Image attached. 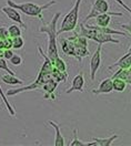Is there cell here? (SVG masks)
Masks as SVG:
<instances>
[{
  "mask_svg": "<svg viewBox=\"0 0 131 146\" xmlns=\"http://www.w3.org/2000/svg\"><path fill=\"white\" fill-rule=\"evenodd\" d=\"M61 16V12H56L55 16L52 17V20L50 23H43L42 26H40L38 29L39 33H46L48 36V46H47V52L48 58L51 60V62L53 63V61L59 56L58 53V46H57V38H58V29H57V25H58V20Z\"/></svg>",
  "mask_w": 131,
  "mask_h": 146,
  "instance_id": "1",
  "label": "cell"
},
{
  "mask_svg": "<svg viewBox=\"0 0 131 146\" xmlns=\"http://www.w3.org/2000/svg\"><path fill=\"white\" fill-rule=\"evenodd\" d=\"M56 0H50L49 2L45 3V5H38L35 2H21V3H17L13 0H7V5L10 7H13L16 9H18L20 12L25 13L28 17H32V18H39L41 21H43V11L49 9L51 6L56 5Z\"/></svg>",
  "mask_w": 131,
  "mask_h": 146,
  "instance_id": "2",
  "label": "cell"
},
{
  "mask_svg": "<svg viewBox=\"0 0 131 146\" xmlns=\"http://www.w3.org/2000/svg\"><path fill=\"white\" fill-rule=\"evenodd\" d=\"M80 36H84L89 40H94V42L97 43H114V44H120V40L113 38L112 35H109V33H104L100 30H97L94 28L89 27L88 26H84V22L80 23V32H79Z\"/></svg>",
  "mask_w": 131,
  "mask_h": 146,
  "instance_id": "3",
  "label": "cell"
},
{
  "mask_svg": "<svg viewBox=\"0 0 131 146\" xmlns=\"http://www.w3.org/2000/svg\"><path fill=\"white\" fill-rule=\"evenodd\" d=\"M82 0H76L74 3V7L70 9V11L62 19L61 26L58 29V36L63 33V32H69V31H75L76 27L78 25V19H79V10H80V5Z\"/></svg>",
  "mask_w": 131,
  "mask_h": 146,
  "instance_id": "4",
  "label": "cell"
},
{
  "mask_svg": "<svg viewBox=\"0 0 131 146\" xmlns=\"http://www.w3.org/2000/svg\"><path fill=\"white\" fill-rule=\"evenodd\" d=\"M50 79H52L51 73L46 72V71H43L42 69H40V71H39V73H38L37 79H36V81H35V82L30 83L29 85H25V86H22V85H21V86L18 88V89L7 90L6 95H7V96H13V95L19 94V93H21V92L31 91V90H37V89H40V88H42V85L47 82V81H49Z\"/></svg>",
  "mask_w": 131,
  "mask_h": 146,
  "instance_id": "5",
  "label": "cell"
},
{
  "mask_svg": "<svg viewBox=\"0 0 131 146\" xmlns=\"http://www.w3.org/2000/svg\"><path fill=\"white\" fill-rule=\"evenodd\" d=\"M109 2L108 0H94V3H92V7L91 10L89 12V15L84 19V23H86L88 20L90 19H94L97 16L101 15V13H106V12H109Z\"/></svg>",
  "mask_w": 131,
  "mask_h": 146,
  "instance_id": "6",
  "label": "cell"
},
{
  "mask_svg": "<svg viewBox=\"0 0 131 146\" xmlns=\"http://www.w3.org/2000/svg\"><path fill=\"white\" fill-rule=\"evenodd\" d=\"M102 46L101 43H98V48L94 51L91 59H90V79L91 81H94L96 79V74L99 71L100 66H101V51H102Z\"/></svg>",
  "mask_w": 131,
  "mask_h": 146,
  "instance_id": "7",
  "label": "cell"
},
{
  "mask_svg": "<svg viewBox=\"0 0 131 146\" xmlns=\"http://www.w3.org/2000/svg\"><path fill=\"white\" fill-rule=\"evenodd\" d=\"M1 12L5 13L6 17H8L10 20H12L13 22H16L17 25H19L21 28L23 29H27V25L22 21V18H21V15H20V11L13 7H10V6H5L1 8Z\"/></svg>",
  "mask_w": 131,
  "mask_h": 146,
  "instance_id": "8",
  "label": "cell"
},
{
  "mask_svg": "<svg viewBox=\"0 0 131 146\" xmlns=\"http://www.w3.org/2000/svg\"><path fill=\"white\" fill-rule=\"evenodd\" d=\"M123 17L124 16V12H106V13H101L99 16L96 17V26H99V27H109L110 22H111V17Z\"/></svg>",
  "mask_w": 131,
  "mask_h": 146,
  "instance_id": "9",
  "label": "cell"
},
{
  "mask_svg": "<svg viewBox=\"0 0 131 146\" xmlns=\"http://www.w3.org/2000/svg\"><path fill=\"white\" fill-rule=\"evenodd\" d=\"M84 73L79 72L75 78L72 79V82H71V86L66 90V93L69 94V93H72L75 91L78 92H84Z\"/></svg>",
  "mask_w": 131,
  "mask_h": 146,
  "instance_id": "10",
  "label": "cell"
},
{
  "mask_svg": "<svg viewBox=\"0 0 131 146\" xmlns=\"http://www.w3.org/2000/svg\"><path fill=\"white\" fill-rule=\"evenodd\" d=\"M112 91V79L111 78H107V79H103L102 81L100 82L99 86L97 89L91 90V93H94L96 95H98V94H110Z\"/></svg>",
  "mask_w": 131,
  "mask_h": 146,
  "instance_id": "11",
  "label": "cell"
},
{
  "mask_svg": "<svg viewBox=\"0 0 131 146\" xmlns=\"http://www.w3.org/2000/svg\"><path fill=\"white\" fill-rule=\"evenodd\" d=\"M58 84H59V82H57L56 80L50 79L49 81H47V82L42 85V90L45 91L43 99H50V100H55L56 99V96H55L53 93L56 91Z\"/></svg>",
  "mask_w": 131,
  "mask_h": 146,
  "instance_id": "12",
  "label": "cell"
},
{
  "mask_svg": "<svg viewBox=\"0 0 131 146\" xmlns=\"http://www.w3.org/2000/svg\"><path fill=\"white\" fill-rule=\"evenodd\" d=\"M119 138L118 134H112L110 137H103V138H98V137H94L91 142H88V146L89 145H98V146H110L113 143L114 139Z\"/></svg>",
  "mask_w": 131,
  "mask_h": 146,
  "instance_id": "13",
  "label": "cell"
},
{
  "mask_svg": "<svg viewBox=\"0 0 131 146\" xmlns=\"http://www.w3.org/2000/svg\"><path fill=\"white\" fill-rule=\"evenodd\" d=\"M116 66H118V68H120V69H129L131 66V53L130 52L126 53V54L123 55V56H121L117 62H114L113 64L109 65V66H108V70H112L113 68H116Z\"/></svg>",
  "mask_w": 131,
  "mask_h": 146,
  "instance_id": "14",
  "label": "cell"
},
{
  "mask_svg": "<svg viewBox=\"0 0 131 146\" xmlns=\"http://www.w3.org/2000/svg\"><path fill=\"white\" fill-rule=\"evenodd\" d=\"M47 123L52 128H55V132H56V138H55V143H53L55 146H65V137L62 136V134H61L60 126L57 124L56 122H53L51 119H49Z\"/></svg>",
  "mask_w": 131,
  "mask_h": 146,
  "instance_id": "15",
  "label": "cell"
},
{
  "mask_svg": "<svg viewBox=\"0 0 131 146\" xmlns=\"http://www.w3.org/2000/svg\"><path fill=\"white\" fill-rule=\"evenodd\" d=\"M61 43V49L63 51V53L67 55H75V44L70 39H61L60 40Z\"/></svg>",
  "mask_w": 131,
  "mask_h": 146,
  "instance_id": "16",
  "label": "cell"
},
{
  "mask_svg": "<svg viewBox=\"0 0 131 146\" xmlns=\"http://www.w3.org/2000/svg\"><path fill=\"white\" fill-rule=\"evenodd\" d=\"M1 80L2 82L8 84V85H23L25 82L22 80H20L19 78H17L16 75H12V74H2L1 75Z\"/></svg>",
  "mask_w": 131,
  "mask_h": 146,
  "instance_id": "17",
  "label": "cell"
},
{
  "mask_svg": "<svg viewBox=\"0 0 131 146\" xmlns=\"http://www.w3.org/2000/svg\"><path fill=\"white\" fill-rule=\"evenodd\" d=\"M89 54H90V52H89L88 48L75 46V55H74V56H75L79 62H81L84 56H87V55H89Z\"/></svg>",
  "mask_w": 131,
  "mask_h": 146,
  "instance_id": "18",
  "label": "cell"
},
{
  "mask_svg": "<svg viewBox=\"0 0 131 146\" xmlns=\"http://www.w3.org/2000/svg\"><path fill=\"white\" fill-rule=\"evenodd\" d=\"M127 84H128V83L126 82L124 80H122V79H119V78H113L112 79L113 91L123 92L126 90V88H127Z\"/></svg>",
  "mask_w": 131,
  "mask_h": 146,
  "instance_id": "19",
  "label": "cell"
},
{
  "mask_svg": "<svg viewBox=\"0 0 131 146\" xmlns=\"http://www.w3.org/2000/svg\"><path fill=\"white\" fill-rule=\"evenodd\" d=\"M51 75H52V79H53V80H56L57 82H63L65 83L66 81H67V78H68V73L61 72V71L57 70L56 68H53V69H52V73H51Z\"/></svg>",
  "mask_w": 131,
  "mask_h": 146,
  "instance_id": "20",
  "label": "cell"
},
{
  "mask_svg": "<svg viewBox=\"0 0 131 146\" xmlns=\"http://www.w3.org/2000/svg\"><path fill=\"white\" fill-rule=\"evenodd\" d=\"M0 96H1V99L3 101V103H5V105H6V108L8 110V112H9V114L11 116H15L16 115V112H15V109L11 106V104H10L8 100H7V95L2 92V89H1V86H0Z\"/></svg>",
  "mask_w": 131,
  "mask_h": 146,
  "instance_id": "21",
  "label": "cell"
},
{
  "mask_svg": "<svg viewBox=\"0 0 131 146\" xmlns=\"http://www.w3.org/2000/svg\"><path fill=\"white\" fill-rule=\"evenodd\" d=\"M8 32H9L10 38H15V36H19L22 35V31H21V27L19 25H11L8 28Z\"/></svg>",
  "mask_w": 131,
  "mask_h": 146,
  "instance_id": "22",
  "label": "cell"
},
{
  "mask_svg": "<svg viewBox=\"0 0 131 146\" xmlns=\"http://www.w3.org/2000/svg\"><path fill=\"white\" fill-rule=\"evenodd\" d=\"M72 133H74V137H72V141L70 142L69 146H88V142L86 143V142H82V141H80L78 138V131H77V128H74Z\"/></svg>",
  "mask_w": 131,
  "mask_h": 146,
  "instance_id": "23",
  "label": "cell"
},
{
  "mask_svg": "<svg viewBox=\"0 0 131 146\" xmlns=\"http://www.w3.org/2000/svg\"><path fill=\"white\" fill-rule=\"evenodd\" d=\"M53 68H56L57 70L61 71V72H67V64H66L65 60L61 58H57L56 60L53 61Z\"/></svg>",
  "mask_w": 131,
  "mask_h": 146,
  "instance_id": "24",
  "label": "cell"
},
{
  "mask_svg": "<svg viewBox=\"0 0 131 146\" xmlns=\"http://www.w3.org/2000/svg\"><path fill=\"white\" fill-rule=\"evenodd\" d=\"M23 46H25V40L21 36L12 38V49L20 50L23 48Z\"/></svg>",
  "mask_w": 131,
  "mask_h": 146,
  "instance_id": "25",
  "label": "cell"
},
{
  "mask_svg": "<svg viewBox=\"0 0 131 146\" xmlns=\"http://www.w3.org/2000/svg\"><path fill=\"white\" fill-rule=\"evenodd\" d=\"M0 70H3V71H6V72L9 73V74H12V75H16V73L13 72L9 66H8L7 60L5 58H2V56H0Z\"/></svg>",
  "mask_w": 131,
  "mask_h": 146,
  "instance_id": "26",
  "label": "cell"
},
{
  "mask_svg": "<svg viewBox=\"0 0 131 146\" xmlns=\"http://www.w3.org/2000/svg\"><path fill=\"white\" fill-rule=\"evenodd\" d=\"M127 76H128V69H120L119 68V70L113 74L111 79H113V78H119V79H122V80H124L127 82Z\"/></svg>",
  "mask_w": 131,
  "mask_h": 146,
  "instance_id": "27",
  "label": "cell"
},
{
  "mask_svg": "<svg viewBox=\"0 0 131 146\" xmlns=\"http://www.w3.org/2000/svg\"><path fill=\"white\" fill-rule=\"evenodd\" d=\"M9 61L12 65L18 66V65H21V64H22V56L19 54H13L11 56V59H10Z\"/></svg>",
  "mask_w": 131,
  "mask_h": 146,
  "instance_id": "28",
  "label": "cell"
},
{
  "mask_svg": "<svg viewBox=\"0 0 131 146\" xmlns=\"http://www.w3.org/2000/svg\"><path fill=\"white\" fill-rule=\"evenodd\" d=\"M13 54H15V53H13V51H12L11 49H3V50H2V53H1V56L5 58L6 60H10L11 56Z\"/></svg>",
  "mask_w": 131,
  "mask_h": 146,
  "instance_id": "29",
  "label": "cell"
},
{
  "mask_svg": "<svg viewBox=\"0 0 131 146\" xmlns=\"http://www.w3.org/2000/svg\"><path fill=\"white\" fill-rule=\"evenodd\" d=\"M7 38H9L8 28L0 27V39H7Z\"/></svg>",
  "mask_w": 131,
  "mask_h": 146,
  "instance_id": "30",
  "label": "cell"
},
{
  "mask_svg": "<svg viewBox=\"0 0 131 146\" xmlns=\"http://www.w3.org/2000/svg\"><path fill=\"white\" fill-rule=\"evenodd\" d=\"M119 26L131 36V23H121V25H119Z\"/></svg>",
  "mask_w": 131,
  "mask_h": 146,
  "instance_id": "31",
  "label": "cell"
},
{
  "mask_svg": "<svg viewBox=\"0 0 131 146\" xmlns=\"http://www.w3.org/2000/svg\"><path fill=\"white\" fill-rule=\"evenodd\" d=\"M114 1H117V2H118L120 6H121L122 8H124V9H126V11H128V12L131 15V8H129V7H128V6H127V5H126V3H124L122 0H114Z\"/></svg>",
  "mask_w": 131,
  "mask_h": 146,
  "instance_id": "32",
  "label": "cell"
},
{
  "mask_svg": "<svg viewBox=\"0 0 131 146\" xmlns=\"http://www.w3.org/2000/svg\"><path fill=\"white\" fill-rule=\"evenodd\" d=\"M128 52H130L131 53V46H130V48H129V51H128Z\"/></svg>",
  "mask_w": 131,
  "mask_h": 146,
  "instance_id": "33",
  "label": "cell"
}]
</instances>
